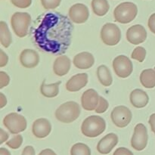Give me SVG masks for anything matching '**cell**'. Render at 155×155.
I'll use <instances>...</instances> for the list:
<instances>
[{"mask_svg":"<svg viewBox=\"0 0 155 155\" xmlns=\"http://www.w3.org/2000/svg\"><path fill=\"white\" fill-rule=\"evenodd\" d=\"M7 104V99L3 93H0V107L2 108Z\"/></svg>","mask_w":155,"mask_h":155,"instance_id":"obj_39","label":"cell"},{"mask_svg":"<svg viewBox=\"0 0 155 155\" xmlns=\"http://www.w3.org/2000/svg\"><path fill=\"white\" fill-rule=\"evenodd\" d=\"M0 131H1V133H0V139H1L0 144H2L3 142H5L7 141V139H8L9 136H8V134L6 133V132H5L4 130H2V129H1V130H0Z\"/></svg>","mask_w":155,"mask_h":155,"instance_id":"obj_38","label":"cell"},{"mask_svg":"<svg viewBox=\"0 0 155 155\" xmlns=\"http://www.w3.org/2000/svg\"><path fill=\"white\" fill-rule=\"evenodd\" d=\"M130 102L136 108H142L148 104L149 97L145 91L142 89H134L130 94Z\"/></svg>","mask_w":155,"mask_h":155,"instance_id":"obj_20","label":"cell"},{"mask_svg":"<svg viewBox=\"0 0 155 155\" xmlns=\"http://www.w3.org/2000/svg\"><path fill=\"white\" fill-rule=\"evenodd\" d=\"M8 61V57L2 50H1L0 51V67L3 68V67L5 66Z\"/></svg>","mask_w":155,"mask_h":155,"instance_id":"obj_34","label":"cell"},{"mask_svg":"<svg viewBox=\"0 0 155 155\" xmlns=\"http://www.w3.org/2000/svg\"><path fill=\"white\" fill-rule=\"evenodd\" d=\"M51 125L45 118H39L34 121L32 127L33 134L38 139H43L50 134Z\"/></svg>","mask_w":155,"mask_h":155,"instance_id":"obj_14","label":"cell"},{"mask_svg":"<svg viewBox=\"0 0 155 155\" xmlns=\"http://www.w3.org/2000/svg\"><path fill=\"white\" fill-rule=\"evenodd\" d=\"M0 37H1V43L5 48L9 47L12 44V39L11 33L8 25L4 21L0 22Z\"/></svg>","mask_w":155,"mask_h":155,"instance_id":"obj_25","label":"cell"},{"mask_svg":"<svg viewBox=\"0 0 155 155\" xmlns=\"http://www.w3.org/2000/svg\"><path fill=\"white\" fill-rule=\"evenodd\" d=\"M61 82L58 81L55 83L47 85L45 83V81L42 82L40 86V92L43 96L46 98H54L59 93V86Z\"/></svg>","mask_w":155,"mask_h":155,"instance_id":"obj_22","label":"cell"},{"mask_svg":"<svg viewBox=\"0 0 155 155\" xmlns=\"http://www.w3.org/2000/svg\"><path fill=\"white\" fill-rule=\"evenodd\" d=\"M154 70H155V68H154Z\"/></svg>","mask_w":155,"mask_h":155,"instance_id":"obj_42","label":"cell"},{"mask_svg":"<svg viewBox=\"0 0 155 155\" xmlns=\"http://www.w3.org/2000/svg\"><path fill=\"white\" fill-rule=\"evenodd\" d=\"M23 143V137L21 135L17 134L15 135L12 139L6 142V145L9 147V148H12V149H18L21 146Z\"/></svg>","mask_w":155,"mask_h":155,"instance_id":"obj_28","label":"cell"},{"mask_svg":"<svg viewBox=\"0 0 155 155\" xmlns=\"http://www.w3.org/2000/svg\"><path fill=\"white\" fill-rule=\"evenodd\" d=\"M71 59L66 55H61L56 58L53 65L54 73L58 77L64 76L71 69Z\"/></svg>","mask_w":155,"mask_h":155,"instance_id":"obj_19","label":"cell"},{"mask_svg":"<svg viewBox=\"0 0 155 155\" xmlns=\"http://www.w3.org/2000/svg\"><path fill=\"white\" fill-rule=\"evenodd\" d=\"M148 25L150 30L155 34V13L152 14V15L150 16L149 19H148Z\"/></svg>","mask_w":155,"mask_h":155,"instance_id":"obj_35","label":"cell"},{"mask_svg":"<svg viewBox=\"0 0 155 155\" xmlns=\"http://www.w3.org/2000/svg\"><path fill=\"white\" fill-rule=\"evenodd\" d=\"M10 82V78L6 73L1 71L0 72V89H2L5 86H7Z\"/></svg>","mask_w":155,"mask_h":155,"instance_id":"obj_32","label":"cell"},{"mask_svg":"<svg viewBox=\"0 0 155 155\" xmlns=\"http://www.w3.org/2000/svg\"><path fill=\"white\" fill-rule=\"evenodd\" d=\"M0 155H11V153L6 148H0Z\"/></svg>","mask_w":155,"mask_h":155,"instance_id":"obj_41","label":"cell"},{"mask_svg":"<svg viewBox=\"0 0 155 155\" xmlns=\"http://www.w3.org/2000/svg\"><path fill=\"white\" fill-rule=\"evenodd\" d=\"M105 128V120L101 117L93 115L83 120L81 126V132L86 137L95 138L104 133Z\"/></svg>","mask_w":155,"mask_h":155,"instance_id":"obj_2","label":"cell"},{"mask_svg":"<svg viewBox=\"0 0 155 155\" xmlns=\"http://www.w3.org/2000/svg\"><path fill=\"white\" fill-rule=\"evenodd\" d=\"M92 8L95 15L98 16H104L108 12L110 5L107 0H92Z\"/></svg>","mask_w":155,"mask_h":155,"instance_id":"obj_24","label":"cell"},{"mask_svg":"<svg viewBox=\"0 0 155 155\" xmlns=\"http://www.w3.org/2000/svg\"><path fill=\"white\" fill-rule=\"evenodd\" d=\"M3 124L12 134H18L27 128V120L25 117L17 113H11L5 117Z\"/></svg>","mask_w":155,"mask_h":155,"instance_id":"obj_7","label":"cell"},{"mask_svg":"<svg viewBox=\"0 0 155 155\" xmlns=\"http://www.w3.org/2000/svg\"><path fill=\"white\" fill-rule=\"evenodd\" d=\"M127 41L133 45H139L147 39V31L143 26L136 24L130 27L127 32Z\"/></svg>","mask_w":155,"mask_h":155,"instance_id":"obj_12","label":"cell"},{"mask_svg":"<svg viewBox=\"0 0 155 155\" xmlns=\"http://www.w3.org/2000/svg\"><path fill=\"white\" fill-rule=\"evenodd\" d=\"M113 68L117 76L120 78H127L131 75L133 70V63L128 57L119 55L113 61Z\"/></svg>","mask_w":155,"mask_h":155,"instance_id":"obj_9","label":"cell"},{"mask_svg":"<svg viewBox=\"0 0 155 155\" xmlns=\"http://www.w3.org/2000/svg\"><path fill=\"white\" fill-rule=\"evenodd\" d=\"M100 96L96 91L93 89H88L85 91L81 97L82 107L86 110H95L98 102Z\"/></svg>","mask_w":155,"mask_h":155,"instance_id":"obj_13","label":"cell"},{"mask_svg":"<svg viewBox=\"0 0 155 155\" xmlns=\"http://www.w3.org/2000/svg\"><path fill=\"white\" fill-rule=\"evenodd\" d=\"M145 57H146V50L143 47H136L133 50V53L131 54V58L135 59L139 62H143L145 61Z\"/></svg>","mask_w":155,"mask_h":155,"instance_id":"obj_27","label":"cell"},{"mask_svg":"<svg viewBox=\"0 0 155 155\" xmlns=\"http://www.w3.org/2000/svg\"><path fill=\"white\" fill-rule=\"evenodd\" d=\"M11 2L20 8H27L30 6L32 0H11Z\"/></svg>","mask_w":155,"mask_h":155,"instance_id":"obj_31","label":"cell"},{"mask_svg":"<svg viewBox=\"0 0 155 155\" xmlns=\"http://www.w3.org/2000/svg\"><path fill=\"white\" fill-rule=\"evenodd\" d=\"M148 131L145 126L139 124L135 127L134 134L131 139V145L136 151H142L148 144Z\"/></svg>","mask_w":155,"mask_h":155,"instance_id":"obj_10","label":"cell"},{"mask_svg":"<svg viewBox=\"0 0 155 155\" xmlns=\"http://www.w3.org/2000/svg\"><path fill=\"white\" fill-rule=\"evenodd\" d=\"M140 82L144 87L152 89L155 87V70H144L140 75Z\"/></svg>","mask_w":155,"mask_h":155,"instance_id":"obj_21","label":"cell"},{"mask_svg":"<svg viewBox=\"0 0 155 155\" xmlns=\"http://www.w3.org/2000/svg\"><path fill=\"white\" fill-rule=\"evenodd\" d=\"M118 143V136L114 133H109L103 137L97 145V150L101 154H107Z\"/></svg>","mask_w":155,"mask_h":155,"instance_id":"obj_15","label":"cell"},{"mask_svg":"<svg viewBox=\"0 0 155 155\" xmlns=\"http://www.w3.org/2000/svg\"><path fill=\"white\" fill-rule=\"evenodd\" d=\"M21 155H35V150L32 146H27L23 150Z\"/></svg>","mask_w":155,"mask_h":155,"instance_id":"obj_36","label":"cell"},{"mask_svg":"<svg viewBox=\"0 0 155 155\" xmlns=\"http://www.w3.org/2000/svg\"><path fill=\"white\" fill-rule=\"evenodd\" d=\"M113 155H133V153L126 148H119L114 151Z\"/></svg>","mask_w":155,"mask_h":155,"instance_id":"obj_33","label":"cell"},{"mask_svg":"<svg viewBox=\"0 0 155 155\" xmlns=\"http://www.w3.org/2000/svg\"><path fill=\"white\" fill-rule=\"evenodd\" d=\"M73 26L67 17L59 13L44 15L35 30L34 39L38 46L51 54H61L71 45Z\"/></svg>","mask_w":155,"mask_h":155,"instance_id":"obj_1","label":"cell"},{"mask_svg":"<svg viewBox=\"0 0 155 155\" xmlns=\"http://www.w3.org/2000/svg\"><path fill=\"white\" fill-rule=\"evenodd\" d=\"M101 39L105 45H115L121 39V31L118 26L111 23H107L101 30Z\"/></svg>","mask_w":155,"mask_h":155,"instance_id":"obj_6","label":"cell"},{"mask_svg":"<svg viewBox=\"0 0 155 155\" xmlns=\"http://www.w3.org/2000/svg\"><path fill=\"white\" fill-rule=\"evenodd\" d=\"M98 80L104 86H110L112 84L113 79L110 70L105 65H101L97 70Z\"/></svg>","mask_w":155,"mask_h":155,"instance_id":"obj_23","label":"cell"},{"mask_svg":"<svg viewBox=\"0 0 155 155\" xmlns=\"http://www.w3.org/2000/svg\"><path fill=\"white\" fill-rule=\"evenodd\" d=\"M108 106L109 104L107 100L103 98V97L100 96L99 102H98V106H97L96 109H95V112L97 114L104 113L107 110V108H108Z\"/></svg>","mask_w":155,"mask_h":155,"instance_id":"obj_30","label":"cell"},{"mask_svg":"<svg viewBox=\"0 0 155 155\" xmlns=\"http://www.w3.org/2000/svg\"><path fill=\"white\" fill-rule=\"evenodd\" d=\"M138 14V8L136 4L130 2L120 3L114 11V20L118 23L129 24L136 18Z\"/></svg>","mask_w":155,"mask_h":155,"instance_id":"obj_4","label":"cell"},{"mask_svg":"<svg viewBox=\"0 0 155 155\" xmlns=\"http://www.w3.org/2000/svg\"><path fill=\"white\" fill-rule=\"evenodd\" d=\"M31 22V17L27 12H16L11 18V25L15 34L20 38L26 36Z\"/></svg>","mask_w":155,"mask_h":155,"instance_id":"obj_5","label":"cell"},{"mask_svg":"<svg viewBox=\"0 0 155 155\" xmlns=\"http://www.w3.org/2000/svg\"><path fill=\"white\" fill-rule=\"evenodd\" d=\"M40 1L44 8L51 10V9H55L56 8L58 7L61 0H40Z\"/></svg>","mask_w":155,"mask_h":155,"instance_id":"obj_29","label":"cell"},{"mask_svg":"<svg viewBox=\"0 0 155 155\" xmlns=\"http://www.w3.org/2000/svg\"><path fill=\"white\" fill-rule=\"evenodd\" d=\"M71 155H91L90 148L83 143H77L71 148Z\"/></svg>","mask_w":155,"mask_h":155,"instance_id":"obj_26","label":"cell"},{"mask_svg":"<svg viewBox=\"0 0 155 155\" xmlns=\"http://www.w3.org/2000/svg\"><path fill=\"white\" fill-rule=\"evenodd\" d=\"M39 155H57L54 153V151H53L51 149H47L42 150L40 153H39Z\"/></svg>","mask_w":155,"mask_h":155,"instance_id":"obj_40","label":"cell"},{"mask_svg":"<svg viewBox=\"0 0 155 155\" xmlns=\"http://www.w3.org/2000/svg\"><path fill=\"white\" fill-rule=\"evenodd\" d=\"M89 12L87 6L82 3H77L69 9V18L76 24H83L88 20Z\"/></svg>","mask_w":155,"mask_h":155,"instance_id":"obj_11","label":"cell"},{"mask_svg":"<svg viewBox=\"0 0 155 155\" xmlns=\"http://www.w3.org/2000/svg\"><path fill=\"white\" fill-rule=\"evenodd\" d=\"M95 63V58L91 53L81 52L77 54L74 58V64L79 69L86 70L92 68Z\"/></svg>","mask_w":155,"mask_h":155,"instance_id":"obj_18","label":"cell"},{"mask_svg":"<svg viewBox=\"0 0 155 155\" xmlns=\"http://www.w3.org/2000/svg\"><path fill=\"white\" fill-rule=\"evenodd\" d=\"M132 112L126 106H117L114 107L110 114V118L115 126L119 128H124L132 120Z\"/></svg>","mask_w":155,"mask_h":155,"instance_id":"obj_8","label":"cell"},{"mask_svg":"<svg viewBox=\"0 0 155 155\" xmlns=\"http://www.w3.org/2000/svg\"><path fill=\"white\" fill-rule=\"evenodd\" d=\"M150 126H151V129L152 130L153 133L155 134V114H153L150 116L149 120H148Z\"/></svg>","mask_w":155,"mask_h":155,"instance_id":"obj_37","label":"cell"},{"mask_svg":"<svg viewBox=\"0 0 155 155\" xmlns=\"http://www.w3.org/2000/svg\"><path fill=\"white\" fill-rule=\"evenodd\" d=\"M88 83V75L86 74H79L74 75L66 83V89L69 92H77L83 89Z\"/></svg>","mask_w":155,"mask_h":155,"instance_id":"obj_17","label":"cell"},{"mask_svg":"<svg viewBox=\"0 0 155 155\" xmlns=\"http://www.w3.org/2000/svg\"><path fill=\"white\" fill-rule=\"evenodd\" d=\"M20 61L24 68H33L39 62V54L33 49H24L21 53Z\"/></svg>","mask_w":155,"mask_h":155,"instance_id":"obj_16","label":"cell"},{"mask_svg":"<svg viewBox=\"0 0 155 155\" xmlns=\"http://www.w3.org/2000/svg\"><path fill=\"white\" fill-rule=\"evenodd\" d=\"M80 107L77 102L68 101L58 107L55 111V117L60 122L70 124L80 117Z\"/></svg>","mask_w":155,"mask_h":155,"instance_id":"obj_3","label":"cell"}]
</instances>
